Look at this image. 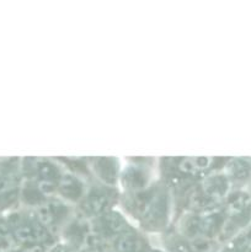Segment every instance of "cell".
Instances as JSON below:
<instances>
[{
    "mask_svg": "<svg viewBox=\"0 0 251 252\" xmlns=\"http://www.w3.org/2000/svg\"><path fill=\"white\" fill-rule=\"evenodd\" d=\"M122 206L125 214L145 234H164L174 211L171 187L157 180L142 191L123 194Z\"/></svg>",
    "mask_w": 251,
    "mask_h": 252,
    "instance_id": "obj_1",
    "label": "cell"
},
{
    "mask_svg": "<svg viewBox=\"0 0 251 252\" xmlns=\"http://www.w3.org/2000/svg\"><path fill=\"white\" fill-rule=\"evenodd\" d=\"M118 194L116 187L106 186V185L95 182L88 185V189L79 203V208L86 220H93L107 212L112 211L113 204L117 203Z\"/></svg>",
    "mask_w": 251,
    "mask_h": 252,
    "instance_id": "obj_2",
    "label": "cell"
},
{
    "mask_svg": "<svg viewBox=\"0 0 251 252\" xmlns=\"http://www.w3.org/2000/svg\"><path fill=\"white\" fill-rule=\"evenodd\" d=\"M223 172L230 184L231 191H246L251 186V159H226Z\"/></svg>",
    "mask_w": 251,
    "mask_h": 252,
    "instance_id": "obj_3",
    "label": "cell"
},
{
    "mask_svg": "<svg viewBox=\"0 0 251 252\" xmlns=\"http://www.w3.org/2000/svg\"><path fill=\"white\" fill-rule=\"evenodd\" d=\"M88 189V184L80 175L73 172H63L57 186V198L66 203H80Z\"/></svg>",
    "mask_w": 251,
    "mask_h": 252,
    "instance_id": "obj_4",
    "label": "cell"
},
{
    "mask_svg": "<svg viewBox=\"0 0 251 252\" xmlns=\"http://www.w3.org/2000/svg\"><path fill=\"white\" fill-rule=\"evenodd\" d=\"M121 166L117 159L112 158H98L91 160L90 171L100 184L110 187H116L120 181Z\"/></svg>",
    "mask_w": 251,
    "mask_h": 252,
    "instance_id": "obj_5",
    "label": "cell"
},
{
    "mask_svg": "<svg viewBox=\"0 0 251 252\" xmlns=\"http://www.w3.org/2000/svg\"><path fill=\"white\" fill-rule=\"evenodd\" d=\"M219 252H251V223L224 243Z\"/></svg>",
    "mask_w": 251,
    "mask_h": 252,
    "instance_id": "obj_6",
    "label": "cell"
},
{
    "mask_svg": "<svg viewBox=\"0 0 251 252\" xmlns=\"http://www.w3.org/2000/svg\"><path fill=\"white\" fill-rule=\"evenodd\" d=\"M150 252H165V251L162 250L161 248H153L152 250H150Z\"/></svg>",
    "mask_w": 251,
    "mask_h": 252,
    "instance_id": "obj_7",
    "label": "cell"
},
{
    "mask_svg": "<svg viewBox=\"0 0 251 252\" xmlns=\"http://www.w3.org/2000/svg\"><path fill=\"white\" fill-rule=\"evenodd\" d=\"M246 192H248V194H249V197H250V199H251V186L249 187L248 189H246Z\"/></svg>",
    "mask_w": 251,
    "mask_h": 252,
    "instance_id": "obj_8",
    "label": "cell"
}]
</instances>
